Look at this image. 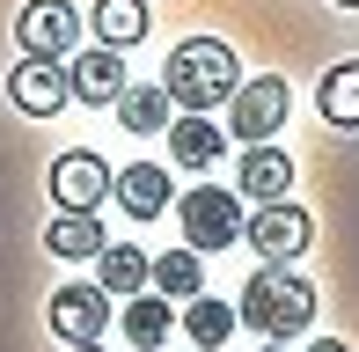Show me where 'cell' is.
Listing matches in <instances>:
<instances>
[{
  "label": "cell",
  "mask_w": 359,
  "mask_h": 352,
  "mask_svg": "<svg viewBox=\"0 0 359 352\" xmlns=\"http://www.w3.org/2000/svg\"><path fill=\"white\" fill-rule=\"evenodd\" d=\"M52 330L67 345H95L110 330V294L103 286H59L52 294Z\"/></svg>",
  "instance_id": "ba28073f"
},
{
  "label": "cell",
  "mask_w": 359,
  "mask_h": 352,
  "mask_svg": "<svg viewBox=\"0 0 359 352\" xmlns=\"http://www.w3.org/2000/svg\"><path fill=\"white\" fill-rule=\"evenodd\" d=\"M110 198L125 205L133 220H154V213H169V169H154V162H133L110 184Z\"/></svg>",
  "instance_id": "4fadbf2b"
},
{
  "label": "cell",
  "mask_w": 359,
  "mask_h": 352,
  "mask_svg": "<svg viewBox=\"0 0 359 352\" xmlns=\"http://www.w3.org/2000/svg\"><path fill=\"white\" fill-rule=\"evenodd\" d=\"M242 243H250L264 264H286V257H301V250L316 243V220H308L301 205H257V220L242 228Z\"/></svg>",
  "instance_id": "8992f818"
},
{
  "label": "cell",
  "mask_w": 359,
  "mask_h": 352,
  "mask_svg": "<svg viewBox=\"0 0 359 352\" xmlns=\"http://www.w3.org/2000/svg\"><path fill=\"white\" fill-rule=\"evenodd\" d=\"M286 103H293V88L279 74H257V81H242L227 95V133H235L242 147H271V133L286 125Z\"/></svg>",
  "instance_id": "3957f363"
},
{
  "label": "cell",
  "mask_w": 359,
  "mask_h": 352,
  "mask_svg": "<svg viewBox=\"0 0 359 352\" xmlns=\"http://www.w3.org/2000/svg\"><path fill=\"white\" fill-rule=\"evenodd\" d=\"M316 103H323V118H330L337 133H359V59H345V67L323 74Z\"/></svg>",
  "instance_id": "5bb4252c"
},
{
  "label": "cell",
  "mask_w": 359,
  "mask_h": 352,
  "mask_svg": "<svg viewBox=\"0 0 359 352\" xmlns=\"http://www.w3.org/2000/svg\"><path fill=\"white\" fill-rule=\"evenodd\" d=\"M169 154L184 169H213L220 154H227V133L205 118V110H184V118H169Z\"/></svg>",
  "instance_id": "7c38bea8"
},
{
  "label": "cell",
  "mask_w": 359,
  "mask_h": 352,
  "mask_svg": "<svg viewBox=\"0 0 359 352\" xmlns=\"http://www.w3.org/2000/svg\"><path fill=\"white\" fill-rule=\"evenodd\" d=\"M169 330H176V309L161 294H133V301H125V338H133L140 352H154Z\"/></svg>",
  "instance_id": "e0dca14e"
},
{
  "label": "cell",
  "mask_w": 359,
  "mask_h": 352,
  "mask_svg": "<svg viewBox=\"0 0 359 352\" xmlns=\"http://www.w3.org/2000/svg\"><path fill=\"white\" fill-rule=\"evenodd\" d=\"M308 352H352L345 338H316V345H308Z\"/></svg>",
  "instance_id": "7402d4cb"
},
{
  "label": "cell",
  "mask_w": 359,
  "mask_h": 352,
  "mask_svg": "<svg viewBox=\"0 0 359 352\" xmlns=\"http://www.w3.org/2000/svg\"><path fill=\"white\" fill-rule=\"evenodd\" d=\"M44 243H52V257H103L110 235H103L95 213H59L52 228H44Z\"/></svg>",
  "instance_id": "9a60e30c"
},
{
  "label": "cell",
  "mask_w": 359,
  "mask_h": 352,
  "mask_svg": "<svg viewBox=\"0 0 359 352\" xmlns=\"http://www.w3.org/2000/svg\"><path fill=\"white\" fill-rule=\"evenodd\" d=\"M169 118H176V103L161 88H125L118 95V125L125 133H169Z\"/></svg>",
  "instance_id": "d6986e66"
},
{
  "label": "cell",
  "mask_w": 359,
  "mask_h": 352,
  "mask_svg": "<svg viewBox=\"0 0 359 352\" xmlns=\"http://www.w3.org/2000/svg\"><path fill=\"white\" fill-rule=\"evenodd\" d=\"M235 88H242V59L227 52L220 37H184V44L169 52L161 95H169L176 110H220Z\"/></svg>",
  "instance_id": "6da1fadb"
},
{
  "label": "cell",
  "mask_w": 359,
  "mask_h": 352,
  "mask_svg": "<svg viewBox=\"0 0 359 352\" xmlns=\"http://www.w3.org/2000/svg\"><path fill=\"white\" fill-rule=\"evenodd\" d=\"M67 88L81 95V103H118L125 88V52H110V44H95V52H81L74 67H67Z\"/></svg>",
  "instance_id": "30bf717a"
},
{
  "label": "cell",
  "mask_w": 359,
  "mask_h": 352,
  "mask_svg": "<svg viewBox=\"0 0 359 352\" xmlns=\"http://www.w3.org/2000/svg\"><path fill=\"white\" fill-rule=\"evenodd\" d=\"M95 271H103V279H95L103 294H140V286H147V257L133 243H110L103 257H95Z\"/></svg>",
  "instance_id": "ffe728a7"
},
{
  "label": "cell",
  "mask_w": 359,
  "mask_h": 352,
  "mask_svg": "<svg viewBox=\"0 0 359 352\" xmlns=\"http://www.w3.org/2000/svg\"><path fill=\"white\" fill-rule=\"evenodd\" d=\"M184 330H191V345H198V352H220L227 338H235V309L213 301V294H191V301H184Z\"/></svg>",
  "instance_id": "2e32d148"
},
{
  "label": "cell",
  "mask_w": 359,
  "mask_h": 352,
  "mask_svg": "<svg viewBox=\"0 0 359 352\" xmlns=\"http://www.w3.org/2000/svg\"><path fill=\"white\" fill-rule=\"evenodd\" d=\"M147 279H154L161 294H198V286H205L198 250H169V257H154V264H147Z\"/></svg>",
  "instance_id": "44dd1931"
},
{
  "label": "cell",
  "mask_w": 359,
  "mask_h": 352,
  "mask_svg": "<svg viewBox=\"0 0 359 352\" xmlns=\"http://www.w3.org/2000/svg\"><path fill=\"white\" fill-rule=\"evenodd\" d=\"M293 154L279 147H242V198H257V205H286V191H293Z\"/></svg>",
  "instance_id": "8fae6325"
},
{
  "label": "cell",
  "mask_w": 359,
  "mask_h": 352,
  "mask_svg": "<svg viewBox=\"0 0 359 352\" xmlns=\"http://www.w3.org/2000/svg\"><path fill=\"white\" fill-rule=\"evenodd\" d=\"M8 95H15V110H29V118H52L59 103H67V59H22V67L8 74Z\"/></svg>",
  "instance_id": "9c48e42d"
},
{
  "label": "cell",
  "mask_w": 359,
  "mask_h": 352,
  "mask_svg": "<svg viewBox=\"0 0 359 352\" xmlns=\"http://www.w3.org/2000/svg\"><path fill=\"white\" fill-rule=\"evenodd\" d=\"M242 198L235 191H220V184H198V191H184V243L191 250H227V243H242Z\"/></svg>",
  "instance_id": "277c9868"
},
{
  "label": "cell",
  "mask_w": 359,
  "mask_h": 352,
  "mask_svg": "<svg viewBox=\"0 0 359 352\" xmlns=\"http://www.w3.org/2000/svg\"><path fill=\"white\" fill-rule=\"evenodd\" d=\"M95 37H103L110 52L140 44L147 37V0H95Z\"/></svg>",
  "instance_id": "ac0fdd59"
},
{
  "label": "cell",
  "mask_w": 359,
  "mask_h": 352,
  "mask_svg": "<svg viewBox=\"0 0 359 352\" xmlns=\"http://www.w3.org/2000/svg\"><path fill=\"white\" fill-rule=\"evenodd\" d=\"M337 8H359V0H337Z\"/></svg>",
  "instance_id": "603a6c76"
},
{
  "label": "cell",
  "mask_w": 359,
  "mask_h": 352,
  "mask_svg": "<svg viewBox=\"0 0 359 352\" xmlns=\"http://www.w3.org/2000/svg\"><path fill=\"white\" fill-rule=\"evenodd\" d=\"M74 352H95V345H74Z\"/></svg>",
  "instance_id": "cb8c5ba5"
},
{
  "label": "cell",
  "mask_w": 359,
  "mask_h": 352,
  "mask_svg": "<svg viewBox=\"0 0 359 352\" xmlns=\"http://www.w3.org/2000/svg\"><path fill=\"white\" fill-rule=\"evenodd\" d=\"M235 323H250L257 338H301V330L316 323V286H308L293 264H264L250 286H242Z\"/></svg>",
  "instance_id": "7a4b0ae2"
},
{
  "label": "cell",
  "mask_w": 359,
  "mask_h": 352,
  "mask_svg": "<svg viewBox=\"0 0 359 352\" xmlns=\"http://www.w3.org/2000/svg\"><path fill=\"white\" fill-rule=\"evenodd\" d=\"M110 184H118V176H110L103 154H88V147H74V154H59V162H52V198H59V213H95V205L110 198Z\"/></svg>",
  "instance_id": "52a82bcc"
},
{
  "label": "cell",
  "mask_w": 359,
  "mask_h": 352,
  "mask_svg": "<svg viewBox=\"0 0 359 352\" xmlns=\"http://www.w3.org/2000/svg\"><path fill=\"white\" fill-rule=\"evenodd\" d=\"M15 44H22V59H74L81 15L67 0H29V8L15 15Z\"/></svg>",
  "instance_id": "5b68a950"
}]
</instances>
